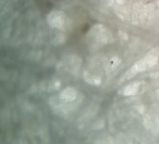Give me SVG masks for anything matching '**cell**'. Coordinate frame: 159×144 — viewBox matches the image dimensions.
<instances>
[{
	"instance_id": "1",
	"label": "cell",
	"mask_w": 159,
	"mask_h": 144,
	"mask_svg": "<svg viewBox=\"0 0 159 144\" xmlns=\"http://www.w3.org/2000/svg\"><path fill=\"white\" fill-rule=\"evenodd\" d=\"M47 20L50 28L57 31L64 30L67 26V16L61 10L51 11L47 15Z\"/></svg>"
}]
</instances>
